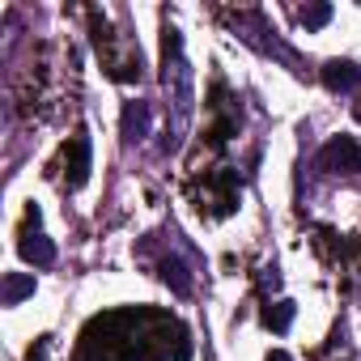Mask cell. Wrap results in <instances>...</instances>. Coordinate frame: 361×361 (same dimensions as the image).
<instances>
[{"mask_svg":"<svg viewBox=\"0 0 361 361\" xmlns=\"http://www.w3.org/2000/svg\"><path fill=\"white\" fill-rule=\"evenodd\" d=\"M77 361H192V336L153 306L106 310L81 327Z\"/></svg>","mask_w":361,"mask_h":361,"instance_id":"6da1fadb","label":"cell"},{"mask_svg":"<svg viewBox=\"0 0 361 361\" xmlns=\"http://www.w3.org/2000/svg\"><path fill=\"white\" fill-rule=\"evenodd\" d=\"M161 85H166V98H170V123H166V140L161 149L174 153L188 136V123H192V111H196V77H192V64L183 60V35L174 26H166L161 35Z\"/></svg>","mask_w":361,"mask_h":361,"instance_id":"7a4b0ae2","label":"cell"},{"mask_svg":"<svg viewBox=\"0 0 361 361\" xmlns=\"http://www.w3.org/2000/svg\"><path fill=\"white\" fill-rule=\"evenodd\" d=\"M94 43H98V56H102V68L111 81H140V47L123 35H111L106 22L94 13Z\"/></svg>","mask_w":361,"mask_h":361,"instance_id":"3957f363","label":"cell"},{"mask_svg":"<svg viewBox=\"0 0 361 361\" xmlns=\"http://www.w3.org/2000/svg\"><path fill=\"white\" fill-rule=\"evenodd\" d=\"M192 200L209 217H230L238 209V174L234 170H213L192 183Z\"/></svg>","mask_w":361,"mask_h":361,"instance_id":"277c9868","label":"cell"},{"mask_svg":"<svg viewBox=\"0 0 361 361\" xmlns=\"http://www.w3.org/2000/svg\"><path fill=\"white\" fill-rule=\"evenodd\" d=\"M39 221H43V213L30 204V209H26V226H22V234H18V255H22L26 264H35V268H51V264H56V247H51V238L39 230Z\"/></svg>","mask_w":361,"mask_h":361,"instance_id":"5b68a950","label":"cell"},{"mask_svg":"<svg viewBox=\"0 0 361 361\" xmlns=\"http://www.w3.org/2000/svg\"><path fill=\"white\" fill-rule=\"evenodd\" d=\"M319 170H327V174H361V145L353 140V136H336V140H327L323 149H319Z\"/></svg>","mask_w":361,"mask_h":361,"instance_id":"8992f818","label":"cell"},{"mask_svg":"<svg viewBox=\"0 0 361 361\" xmlns=\"http://www.w3.org/2000/svg\"><path fill=\"white\" fill-rule=\"evenodd\" d=\"M90 136L85 132H77L68 145H64V183H68V192H77V188H85V178H90Z\"/></svg>","mask_w":361,"mask_h":361,"instance_id":"52a82bcc","label":"cell"},{"mask_svg":"<svg viewBox=\"0 0 361 361\" xmlns=\"http://www.w3.org/2000/svg\"><path fill=\"white\" fill-rule=\"evenodd\" d=\"M319 77H323V85H327L331 94H353V90L361 85V68H357L353 60H327V64L319 68Z\"/></svg>","mask_w":361,"mask_h":361,"instance_id":"ba28073f","label":"cell"},{"mask_svg":"<svg viewBox=\"0 0 361 361\" xmlns=\"http://www.w3.org/2000/svg\"><path fill=\"white\" fill-rule=\"evenodd\" d=\"M149 123H153V106L149 102H128L123 106V119H119V136L128 140V145H136V140H145L149 136Z\"/></svg>","mask_w":361,"mask_h":361,"instance_id":"9c48e42d","label":"cell"},{"mask_svg":"<svg viewBox=\"0 0 361 361\" xmlns=\"http://www.w3.org/2000/svg\"><path fill=\"white\" fill-rule=\"evenodd\" d=\"M234 30H238V35H243L247 43H255L259 51H264V39H255V35H272V30L264 26V18H259V13H238V18H234ZM268 51H276L281 60H289V64H293V51H289V47H281L276 39L268 43Z\"/></svg>","mask_w":361,"mask_h":361,"instance_id":"30bf717a","label":"cell"},{"mask_svg":"<svg viewBox=\"0 0 361 361\" xmlns=\"http://www.w3.org/2000/svg\"><path fill=\"white\" fill-rule=\"evenodd\" d=\"M35 298V276L30 272H5V281H0V306H18Z\"/></svg>","mask_w":361,"mask_h":361,"instance_id":"8fae6325","label":"cell"},{"mask_svg":"<svg viewBox=\"0 0 361 361\" xmlns=\"http://www.w3.org/2000/svg\"><path fill=\"white\" fill-rule=\"evenodd\" d=\"M157 276H161L178 298H188V293H192V272H188V264L178 259V255H166V259L157 264Z\"/></svg>","mask_w":361,"mask_h":361,"instance_id":"7c38bea8","label":"cell"},{"mask_svg":"<svg viewBox=\"0 0 361 361\" xmlns=\"http://www.w3.org/2000/svg\"><path fill=\"white\" fill-rule=\"evenodd\" d=\"M293 314H298V306H293L289 298H281V302H268V310H264V327H272V331H289Z\"/></svg>","mask_w":361,"mask_h":361,"instance_id":"4fadbf2b","label":"cell"},{"mask_svg":"<svg viewBox=\"0 0 361 361\" xmlns=\"http://www.w3.org/2000/svg\"><path fill=\"white\" fill-rule=\"evenodd\" d=\"M298 22L306 30H323L331 22V5H306V9H298Z\"/></svg>","mask_w":361,"mask_h":361,"instance_id":"5bb4252c","label":"cell"},{"mask_svg":"<svg viewBox=\"0 0 361 361\" xmlns=\"http://www.w3.org/2000/svg\"><path fill=\"white\" fill-rule=\"evenodd\" d=\"M47 348H51V336H39V344L26 353V361H47Z\"/></svg>","mask_w":361,"mask_h":361,"instance_id":"9a60e30c","label":"cell"},{"mask_svg":"<svg viewBox=\"0 0 361 361\" xmlns=\"http://www.w3.org/2000/svg\"><path fill=\"white\" fill-rule=\"evenodd\" d=\"M264 285H272V289L281 285V272H276V264H272V268H264Z\"/></svg>","mask_w":361,"mask_h":361,"instance_id":"2e32d148","label":"cell"},{"mask_svg":"<svg viewBox=\"0 0 361 361\" xmlns=\"http://www.w3.org/2000/svg\"><path fill=\"white\" fill-rule=\"evenodd\" d=\"M353 119H357V123H361V98H357V102H353Z\"/></svg>","mask_w":361,"mask_h":361,"instance_id":"e0dca14e","label":"cell"},{"mask_svg":"<svg viewBox=\"0 0 361 361\" xmlns=\"http://www.w3.org/2000/svg\"><path fill=\"white\" fill-rule=\"evenodd\" d=\"M268 361H289V353H281V348H276V353H272Z\"/></svg>","mask_w":361,"mask_h":361,"instance_id":"ac0fdd59","label":"cell"}]
</instances>
